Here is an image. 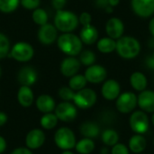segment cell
<instances>
[{
	"label": "cell",
	"instance_id": "cell-1",
	"mask_svg": "<svg viewBox=\"0 0 154 154\" xmlns=\"http://www.w3.org/2000/svg\"><path fill=\"white\" fill-rule=\"evenodd\" d=\"M58 48L68 56L75 57L82 51V42L79 36L72 32H63L57 39Z\"/></svg>",
	"mask_w": 154,
	"mask_h": 154
},
{
	"label": "cell",
	"instance_id": "cell-2",
	"mask_svg": "<svg viewBox=\"0 0 154 154\" xmlns=\"http://www.w3.org/2000/svg\"><path fill=\"white\" fill-rule=\"evenodd\" d=\"M79 23L77 14L69 10H57L54 16V26L59 32H71L78 27Z\"/></svg>",
	"mask_w": 154,
	"mask_h": 154
},
{
	"label": "cell",
	"instance_id": "cell-3",
	"mask_svg": "<svg viewBox=\"0 0 154 154\" xmlns=\"http://www.w3.org/2000/svg\"><path fill=\"white\" fill-rule=\"evenodd\" d=\"M116 50L122 58L133 59L139 54L141 46L136 39L130 36H124L118 39Z\"/></svg>",
	"mask_w": 154,
	"mask_h": 154
},
{
	"label": "cell",
	"instance_id": "cell-4",
	"mask_svg": "<svg viewBox=\"0 0 154 154\" xmlns=\"http://www.w3.org/2000/svg\"><path fill=\"white\" fill-rule=\"evenodd\" d=\"M56 145L63 151L71 150L76 145V136L72 130L68 127H61L57 130L54 135Z\"/></svg>",
	"mask_w": 154,
	"mask_h": 154
},
{
	"label": "cell",
	"instance_id": "cell-5",
	"mask_svg": "<svg viewBox=\"0 0 154 154\" xmlns=\"http://www.w3.org/2000/svg\"><path fill=\"white\" fill-rule=\"evenodd\" d=\"M33 55V47L26 42H18L10 50V56L19 62H27L32 59Z\"/></svg>",
	"mask_w": 154,
	"mask_h": 154
},
{
	"label": "cell",
	"instance_id": "cell-6",
	"mask_svg": "<svg viewBox=\"0 0 154 154\" xmlns=\"http://www.w3.org/2000/svg\"><path fill=\"white\" fill-rule=\"evenodd\" d=\"M97 101V94L90 88H83L75 93L73 102L74 104L81 108L88 109L95 105Z\"/></svg>",
	"mask_w": 154,
	"mask_h": 154
},
{
	"label": "cell",
	"instance_id": "cell-7",
	"mask_svg": "<svg viewBox=\"0 0 154 154\" xmlns=\"http://www.w3.org/2000/svg\"><path fill=\"white\" fill-rule=\"evenodd\" d=\"M131 129L138 134H142L148 131L149 129V118L145 112L143 111H136L131 115L129 120Z\"/></svg>",
	"mask_w": 154,
	"mask_h": 154
},
{
	"label": "cell",
	"instance_id": "cell-8",
	"mask_svg": "<svg viewBox=\"0 0 154 154\" xmlns=\"http://www.w3.org/2000/svg\"><path fill=\"white\" fill-rule=\"evenodd\" d=\"M137 106V97L133 92H125L116 98V109L122 114H129Z\"/></svg>",
	"mask_w": 154,
	"mask_h": 154
},
{
	"label": "cell",
	"instance_id": "cell-9",
	"mask_svg": "<svg viewBox=\"0 0 154 154\" xmlns=\"http://www.w3.org/2000/svg\"><path fill=\"white\" fill-rule=\"evenodd\" d=\"M55 115L62 122H71L77 117V108L70 102L64 101L55 107Z\"/></svg>",
	"mask_w": 154,
	"mask_h": 154
},
{
	"label": "cell",
	"instance_id": "cell-10",
	"mask_svg": "<svg viewBox=\"0 0 154 154\" xmlns=\"http://www.w3.org/2000/svg\"><path fill=\"white\" fill-rule=\"evenodd\" d=\"M39 42L43 45H51L58 39V30L51 23H45L40 26L37 33Z\"/></svg>",
	"mask_w": 154,
	"mask_h": 154
},
{
	"label": "cell",
	"instance_id": "cell-11",
	"mask_svg": "<svg viewBox=\"0 0 154 154\" xmlns=\"http://www.w3.org/2000/svg\"><path fill=\"white\" fill-rule=\"evenodd\" d=\"M37 72L31 66H23L22 67L17 74V80L21 84V86L31 87L37 81Z\"/></svg>",
	"mask_w": 154,
	"mask_h": 154
},
{
	"label": "cell",
	"instance_id": "cell-12",
	"mask_svg": "<svg viewBox=\"0 0 154 154\" xmlns=\"http://www.w3.org/2000/svg\"><path fill=\"white\" fill-rule=\"evenodd\" d=\"M84 76L88 82L97 84L104 81L106 78V70L100 65H91L86 69Z\"/></svg>",
	"mask_w": 154,
	"mask_h": 154
},
{
	"label": "cell",
	"instance_id": "cell-13",
	"mask_svg": "<svg viewBox=\"0 0 154 154\" xmlns=\"http://www.w3.org/2000/svg\"><path fill=\"white\" fill-rule=\"evenodd\" d=\"M132 7L141 17H149L154 14V0H132Z\"/></svg>",
	"mask_w": 154,
	"mask_h": 154
},
{
	"label": "cell",
	"instance_id": "cell-14",
	"mask_svg": "<svg viewBox=\"0 0 154 154\" xmlns=\"http://www.w3.org/2000/svg\"><path fill=\"white\" fill-rule=\"evenodd\" d=\"M80 61L75 57L69 56L60 63V72L64 77L71 78L76 75L80 69Z\"/></svg>",
	"mask_w": 154,
	"mask_h": 154
},
{
	"label": "cell",
	"instance_id": "cell-15",
	"mask_svg": "<svg viewBox=\"0 0 154 154\" xmlns=\"http://www.w3.org/2000/svg\"><path fill=\"white\" fill-rule=\"evenodd\" d=\"M45 142V134L40 129L30 131L25 137L26 147L30 150H35L42 146Z\"/></svg>",
	"mask_w": 154,
	"mask_h": 154
},
{
	"label": "cell",
	"instance_id": "cell-16",
	"mask_svg": "<svg viewBox=\"0 0 154 154\" xmlns=\"http://www.w3.org/2000/svg\"><path fill=\"white\" fill-rule=\"evenodd\" d=\"M137 105L143 112L154 113V92L143 90L137 97Z\"/></svg>",
	"mask_w": 154,
	"mask_h": 154
},
{
	"label": "cell",
	"instance_id": "cell-17",
	"mask_svg": "<svg viewBox=\"0 0 154 154\" xmlns=\"http://www.w3.org/2000/svg\"><path fill=\"white\" fill-rule=\"evenodd\" d=\"M102 96L106 100H115L119 97L120 85L114 79H109L104 83L101 89Z\"/></svg>",
	"mask_w": 154,
	"mask_h": 154
},
{
	"label": "cell",
	"instance_id": "cell-18",
	"mask_svg": "<svg viewBox=\"0 0 154 154\" xmlns=\"http://www.w3.org/2000/svg\"><path fill=\"white\" fill-rule=\"evenodd\" d=\"M107 35L112 39H119L124 33V24L118 18H111L108 20L106 25Z\"/></svg>",
	"mask_w": 154,
	"mask_h": 154
},
{
	"label": "cell",
	"instance_id": "cell-19",
	"mask_svg": "<svg viewBox=\"0 0 154 154\" xmlns=\"http://www.w3.org/2000/svg\"><path fill=\"white\" fill-rule=\"evenodd\" d=\"M79 38L82 42V43H85L87 45H91L95 43L98 38V32L95 26H93L91 23L84 25L79 32Z\"/></svg>",
	"mask_w": 154,
	"mask_h": 154
},
{
	"label": "cell",
	"instance_id": "cell-20",
	"mask_svg": "<svg viewBox=\"0 0 154 154\" xmlns=\"http://www.w3.org/2000/svg\"><path fill=\"white\" fill-rule=\"evenodd\" d=\"M36 106L40 112L42 114L51 113L55 109V101L52 97L43 94L37 97L36 99Z\"/></svg>",
	"mask_w": 154,
	"mask_h": 154
},
{
	"label": "cell",
	"instance_id": "cell-21",
	"mask_svg": "<svg viewBox=\"0 0 154 154\" xmlns=\"http://www.w3.org/2000/svg\"><path fill=\"white\" fill-rule=\"evenodd\" d=\"M33 92L30 87L21 86L17 92V100L23 107H29L33 103Z\"/></svg>",
	"mask_w": 154,
	"mask_h": 154
},
{
	"label": "cell",
	"instance_id": "cell-22",
	"mask_svg": "<svg viewBox=\"0 0 154 154\" xmlns=\"http://www.w3.org/2000/svg\"><path fill=\"white\" fill-rule=\"evenodd\" d=\"M146 144V140L142 134H135L132 136L129 141V149L134 153L139 154L145 150Z\"/></svg>",
	"mask_w": 154,
	"mask_h": 154
},
{
	"label": "cell",
	"instance_id": "cell-23",
	"mask_svg": "<svg viewBox=\"0 0 154 154\" xmlns=\"http://www.w3.org/2000/svg\"><path fill=\"white\" fill-rule=\"evenodd\" d=\"M79 130L81 134L85 136V138H89V139L97 137L100 133V129L98 125L92 122H86L82 124Z\"/></svg>",
	"mask_w": 154,
	"mask_h": 154
},
{
	"label": "cell",
	"instance_id": "cell-24",
	"mask_svg": "<svg viewBox=\"0 0 154 154\" xmlns=\"http://www.w3.org/2000/svg\"><path fill=\"white\" fill-rule=\"evenodd\" d=\"M130 83L132 87L137 91H143L147 87V79L141 72H134L130 78Z\"/></svg>",
	"mask_w": 154,
	"mask_h": 154
},
{
	"label": "cell",
	"instance_id": "cell-25",
	"mask_svg": "<svg viewBox=\"0 0 154 154\" xmlns=\"http://www.w3.org/2000/svg\"><path fill=\"white\" fill-rule=\"evenodd\" d=\"M75 148L79 153L89 154L91 153L95 149V143L92 141V139L84 138L76 143Z\"/></svg>",
	"mask_w": 154,
	"mask_h": 154
},
{
	"label": "cell",
	"instance_id": "cell-26",
	"mask_svg": "<svg viewBox=\"0 0 154 154\" xmlns=\"http://www.w3.org/2000/svg\"><path fill=\"white\" fill-rule=\"evenodd\" d=\"M116 48V42L112 38H102L97 42V49L102 53H110Z\"/></svg>",
	"mask_w": 154,
	"mask_h": 154
},
{
	"label": "cell",
	"instance_id": "cell-27",
	"mask_svg": "<svg viewBox=\"0 0 154 154\" xmlns=\"http://www.w3.org/2000/svg\"><path fill=\"white\" fill-rule=\"evenodd\" d=\"M87 82L88 81H87L84 75L76 74V75L72 76L69 79V87L74 91H79V90H81V89L85 88V87L87 85Z\"/></svg>",
	"mask_w": 154,
	"mask_h": 154
},
{
	"label": "cell",
	"instance_id": "cell-28",
	"mask_svg": "<svg viewBox=\"0 0 154 154\" xmlns=\"http://www.w3.org/2000/svg\"><path fill=\"white\" fill-rule=\"evenodd\" d=\"M103 143L107 145V146H114L118 143L119 140V135L116 131L113 129H106L102 133L101 135Z\"/></svg>",
	"mask_w": 154,
	"mask_h": 154
},
{
	"label": "cell",
	"instance_id": "cell-29",
	"mask_svg": "<svg viewBox=\"0 0 154 154\" xmlns=\"http://www.w3.org/2000/svg\"><path fill=\"white\" fill-rule=\"evenodd\" d=\"M58 120L59 119L55 114L47 113V114H43V116L41 118L40 123H41L42 127H43L46 130H51V129H53L57 125Z\"/></svg>",
	"mask_w": 154,
	"mask_h": 154
},
{
	"label": "cell",
	"instance_id": "cell-30",
	"mask_svg": "<svg viewBox=\"0 0 154 154\" xmlns=\"http://www.w3.org/2000/svg\"><path fill=\"white\" fill-rule=\"evenodd\" d=\"M32 18L33 23L39 26H42V25L47 23L48 20H49V16H48L47 12L44 9L39 8V7L32 11Z\"/></svg>",
	"mask_w": 154,
	"mask_h": 154
},
{
	"label": "cell",
	"instance_id": "cell-31",
	"mask_svg": "<svg viewBox=\"0 0 154 154\" xmlns=\"http://www.w3.org/2000/svg\"><path fill=\"white\" fill-rule=\"evenodd\" d=\"M21 0H0V12L5 14L13 13L17 9Z\"/></svg>",
	"mask_w": 154,
	"mask_h": 154
},
{
	"label": "cell",
	"instance_id": "cell-32",
	"mask_svg": "<svg viewBox=\"0 0 154 154\" xmlns=\"http://www.w3.org/2000/svg\"><path fill=\"white\" fill-rule=\"evenodd\" d=\"M79 61L85 66H91L96 61V55L93 51L89 50L83 51L79 53Z\"/></svg>",
	"mask_w": 154,
	"mask_h": 154
},
{
	"label": "cell",
	"instance_id": "cell-33",
	"mask_svg": "<svg viewBox=\"0 0 154 154\" xmlns=\"http://www.w3.org/2000/svg\"><path fill=\"white\" fill-rule=\"evenodd\" d=\"M10 53V42L7 36L0 32V60L5 59Z\"/></svg>",
	"mask_w": 154,
	"mask_h": 154
},
{
	"label": "cell",
	"instance_id": "cell-34",
	"mask_svg": "<svg viewBox=\"0 0 154 154\" xmlns=\"http://www.w3.org/2000/svg\"><path fill=\"white\" fill-rule=\"evenodd\" d=\"M75 91L72 90L69 87H61L60 89H59V97L63 100V101H73V98H74V96H75Z\"/></svg>",
	"mask_w": 154,
	"mask_h": 154
},
{
	"label": "cell",
	"instance_id": "cell-35",
	"mask_svg": "<svg viewBox=\"0 0 154 154\" xmlns=\"http://www.w3.org/2000/svg\"><path fill=\"white\" fill-rule=\"evenodd\" d=\"M41 0H21L20 5L26 10H34L39 7Z\"/></svg>",
	"mask_w": 154,
	"mask_h": 154
},
{
	"label": "cell",
	"instance_id": "cell-36",
	"mask_svg": "<svg viewBox=\"0 0 154 154\" xmlns=\"http://www.w3.org/2000/svg\"><path fill=\"white\" fill-rule=\"evenodd\" d=\"M112 154H129V150L125 144L117 143L112 148Z\"/></svg>",
	"mask_w": 154,
	"mask_h": 154
},
{
	"label": "cell",
	"instance_id": "cell-37",
	"mask_svg": "<svg viewBox=\"0 0 154 154\" xmlns=\"http://www.w3.org/2000/svg\"><path fill=\"white\" fill-rule=\"evenodd\" d=\"M79 23L84 26V25H87V24H90V23H91L92 17H91L90 14H88V13H87V12H83V13L79 15Z\"/></svg>",
	"mask_w": 154,
	"mask_h": 154
},
{
	"label": "cell",
	"instance_id": "cell-38",
	"mask_svg": "<svg viewBox=\"0 0 154 154\" xmlns=\"http://www.w3.org/2000/svg\"><path fill=\"white\" fill-rule=\"evenodd\" d=\"M67 4V0H51V5L54 9L61 10Z\"/></svg>",
	"mask_w": 154,
	"mask_h": 154
},
{
	"label": "cell",
	"instance_id": "cell-39",
	"mask_svg": "<svg viewBox=\"0 0 154 154\" xmlns=\"http://www.w3.org/2000/svg\"><path fill=\"white\" fill-rule=\"evenodd\" d=\"M11 154H32L30 149L28 148H23V147H19L14 150Z\"/></svg>",
	"mask_w": 154,
	"mask_h": 154
},
{
	"label": "cell",
	"instance_id": "cell-40",
	"mask_svg": "<svg viewBox=\"0 0 154 154\" xmlns=\"http://www.w3.org/2000/svg\"><path fill=\"white\" fill-rule=\"evenodd\" d=\"M96 4L97 6H99L100 8H106L107 6H109V2L108 0H97Z\"/></svg>",
	"mask_w": 154,
	"mask_h": 154
},
{
	"label": "cell",
	"instance_id": "cell-41",
	"mask_svg": "<svg viewBox=\"0 0 154 154\" xmlns=\"http://www.w3.org/2000/svg\"><path fill=\"white\" fill-rule=\"evenodd\" d=\"M7 119H8V117H7L6 114L0 111V127L3 126L4 125H5V123L7 122Z\"/></svg>",
	"mask_w": 154,
	"mask_h": 154
},
{
	"label": "cell",
	"instance_id": "cell-42",
	"mask_svg": "<svg viewBox=\"0 0 154 154\" xmlns=\"http://www.w3.org/2000/svg\"><path fill=\"white\" fill-rule=\"evenodd\" d=\"M6 149V142L4 137L0 136V154L3 153Z\"/></svg>",
	"mask_w": 154,
	"mask_h": 154
},
{
	"label": "cell",
	"instance_id": "cell-43",
	"mask_svg": "<svg viewBox=\"0 0 154 154\" xmlns=\"http://www.w3.org/2000/svg\"><path fill=\"white\" fill-rule=\"evenodd\" d=\"M149 29H150V32H152V34L154 36V17L152 19V20H151V22H150Z\"/></svg>",
	"mask_w": 154,
	"mask_h": 154
},
{
	"label": "cell",
	"instance_id": "cell-44",
	"mask_svg": "<svg viewBox=\"0 0 154 154\" xmlns=\"http://www.w3.org/2000/svg\"><path fill=\"white\" fill-rule=\"evenodd\" d=\"M108 2H109V5L115 6L119 3V0H108Z\"/></svg>",
	"mask_w": 154,
	"mask_h": 154
},
{
	"label": "cell",
	"instance_id": "cell-45",
	"mask_svg": "<svg viewBox=\"0 0 154 154\" xmlns=\"http://www.w3.org/2000/svg\"><path fill=\"white\" fill-rule=\"evenodd\" d=\"M61 154H74V153H73V152H70V150H68V151H64V152H63Z\"/></svg>",
	"mask_w": 154,
	"mask_h": 154
},
{
	"label": "cell",
	"instance_id": "cell-46",
	"mask_svg": "<svg viewBox=\"0 0 154 154\" xmlns=\"http://www.w3.org/2000/svg\"><path fill=\"white\" fill-rule=\"evenodd\" d=\"M152 125H154V113L153 115H152Z\"/></svg>",
	"mask_w": 154,
	"mask_h": 154
},
{
	"label": "cell",
	"instance_id": "cell-47",
	"mask_svg": "<svg viewBox=\"0 0 154 154\" xmlns=\"http://www.w3.org/2000/svg\"><path fill=\"white\" fill-rule=\"evenodd\" d=\"M1 75H2V69H1V66H0V78H1Z\"/></svg>",
	"mask_w": 154,
	"mask_h": 154
},
{
	"label": "cell",
	"instance_id": "cell-48",
	"mask_svg": "<svg viewBox=\"0 0 154 154\" xmlns=\"http://www.w3.org/2000/svg\"><path fill=\"white\" fill-rule=\"evenodd\" d=\"M152 59L154 60V53H153V55H152Z\"/></svg>",
	"mask_w": 154,
	"mask_h": 154
},
{
	"label": "cell",
	"instance_id": "cell-49",
	"mask_svg": "<svg viewBox=\"0 0 154 154\" xmlns=\"http://www.w3.org/2000/svg\"><path fill=\"white\" fill-rule=\"evenodd\" d=\"M139 154H142V153H139Z\"/></svg>",
	"mask_w": 154,
	"mask_h": 154
}]
</instances>
